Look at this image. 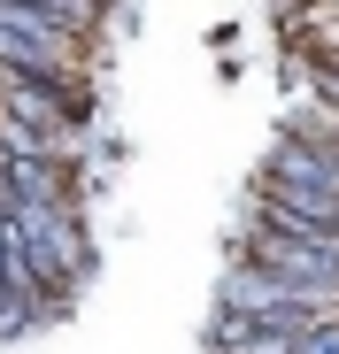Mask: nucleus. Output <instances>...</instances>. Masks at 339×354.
<instances>
[{"label":"nucleus","instance_id":"1","mask_svg":"<svg viewBox=\"0 0 339 354\" xmlns=\"http://www.w3.org/2000/svg\"><path fill=\"white\" fill-rule=\"evenodd\" d=\"M0 70L77 85L85 77V39H70L39 0H0Z\"/></svg>","mask_w":339,"mask_h":354},{"label":"nucleus","instance_id":"2","mask_svg":"<svg viewBox=\"0 0 339 354\" xmlns=\"http://www.w3.org/2000/svg\"><path fill=\"white\" fill-rule=\"evenodd\" d=\"M247 262L293 285H339V239H277V231H247Z\"/></svg>","mask_w":339,"mask_h":354}]
</instances>
